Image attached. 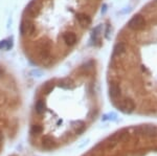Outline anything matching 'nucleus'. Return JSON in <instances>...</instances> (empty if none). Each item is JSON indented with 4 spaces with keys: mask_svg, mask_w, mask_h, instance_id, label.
<instances>
[{
    "mask_svg": "<svg viewBox=\"0 0 157 156\" xmlns=\"http://www.w3.org/2000/svg\"><path fill=\"white\" fill-rule=\"evenodd\" d=\"M128 25H129V29H133V31H141V29H144V27H145L146 21L143 16L136 15V16H134L133 18L129 21Z\"/></svg>",
    "mask_w": 157,
    "mask_h": 156,
    "instance_id": "f257e3e1",
    "label": "nucleus"
},
{
    "mask_svg": "<svg viewBox=\"0 0 157 156\" xmlns=\"http://www.w3.org/2000/svg\"><path fill=\"white\" fill-rule=\"evenodd\" d=\"M36 31V25L29 18H25L20 26V32L23 35H33Z\"/></svg>",
    "mask_w": 157,
    "mask_h": 156,
    "instance_id": "f03ea898",
    "label": "nucleus"
},
{
    "mask_svg": "<svg viewBox=\"0 0 157 156\" xmlns=\"http://www.w3.org/2000/svg\"><path fill=\"white\" fill-rule=\"evenodd\" d=\"M118 108L125 113H130L132 112L135 108V104H134L133 101H131L130 99H125L121 100L118 104Z\"/></svg>",
    "mask_w": 157,
    "mask_h": 156,
    "instance_id": "7ed1b4c3",
    "label": "nucleus"
},
{
    "mask_svg": "<svg viewBox=\"0 0 157 156\" xmlns=\"http://www.w3.org/2000/svg\"><path fill=\"white\" fill-rule=\"evenodd\" d=\"M78 38L75 36V34L73 32H65L63 34V42L67 45V46H72L77 43Z\"/></svg>",
    "mask_w": 157,
    "mask_h": 156,
    "instance_id": "20e7f679",
    "label": "nucleus"
},
{
    "mask_svg": "<svg viewBox=\"0 0 157 156\" xmlns=\"http://www.w3.org/2000/svg\"><path fill=\"white\" fill-rule=\"evenodd\" d=\"M78 21L82 26H88L91 23V18L88 15H86L85 13H80L78 15Z\"/></svg>",
    "mask_w": 157,
    "mask_h": 156,
    "instance_id": "39448f33",
    "label": "nucleus"
},
{
    "mask_svg": "<svg viewBox=\"0 0 157 156\" xmlns=\"http://www.w3.org/2000/svg\"><path fill=\"white\" fill-rule=\"evenodd\" d=\"M125 52H126V45L124 43H117L116 46L114 47V50H113L112 58L114 59L115 57H120L123 54H125Z\"/></svg>",
    "mask_w": 157,
    "mask_h": 156,
    "instance_id": "423d86ee",
    "label": "nucleus"
},
{
    "mask_svg": "<svg viewBox=\"0 0 157 156\" xmlns=\"http://www.w3.org/2000/svg\"><path fill=\"white\" fill-rule=\"evenodd\" d=\"M109 92H110V97H112V99H116L117 97H120L121 88L118 86V84L112 83V84L110 85V88H109Z\"/></svg>",
    "mask_w": 157,
    "mask_h": 156,
    "instance_id": "0eeeda50",
    "label": "nucleus"
},
{
    "mask_svg": "<svg viewBox=\"0 0 157 156\" xmlns=\"http://www.w3.org/2000/svg\"><path fill=\"white\" fill-rule=\"evenodd\" d=\"M143 134L146 135H157V128L152 127V126H146V127L141 128Z\"/></svg>",
    "mask_w": 157,
    "mask_h": 156,
    "instance_id": "6e6552de",
    "label": "nucleus"
},
{
    "mask_svg": "<svg viewBox=\"0 0 157 156\" xmlns=\"http://www.w3.org/2000/svg\"><path fill=\"white\" fill-rule=\"evenodd\" d=\"M43 147L47 150H50L55 147V142L50 137H45L43 139Z\"/></svg>",
    "mask_w": 157,
    "mask_h": 156,
    "instance_id": "1a4fd4ad",
    "label": "nucleus"
},
{
    "mask_svg": "<svg viewBox=\"0 0 157 156\" xmlns=\"http://www.w3.org/2000/svg\"><path fill=\"white\" fill-rule=\"evenodd\" d=\"M44 107H45L44 102H43L42 100L38 101L37 104H36V110H37V112L39 113V114H41V113L44 112Z\"/></svg>",
    "mask_w": 157,
    "mask_h": 156,
    "instance_id": "9d476101",
    "label": "nucleus"
},
{
    "mask_svg": "<svg viewBox=\"0 0 157 156\" xmlns=\"http://www.w3.org/2000/svg\"><path fill=\"white\" fill-rule=\"evenodd\" d=\"M42 132V127L39 125H34L32 126V133L33 134H39Z\"/></svg>",
    "mask_w": 157,
    "mask_h": 156,
    "instance_id": "9b49d317",
    "label": "nucleus"
},
{
    "mask_svg": "<svg viewBox=\"0 0 157 156\" xmlns=\"http://www.w3.org/2000/svg\"><path fill=\"white\" fill-rule=\"evenodd\" d=\"M6 45H7V41L0 42V49H6Z\"/></svg>",
    "mask_w": 157,
    "mask_h": 156,
    "instance_id": "f8f14e48",
    "label": "nucleus"
},
{
    "mask_svg": "<svg viewBox=\"0 0 157 156\" xmlns=\"http://www.w3.org/2000/svg\"><path fill=\"white\" fill-rule=\"evenodd\" d=\"M2 140H3V136H2V134H1V132H0V145H1V143H2Z\"/></svg>",
    "mask_w": 157,
    "mask_h": 156,
    "instance_id": "ddd939ff",
    "label": "nucleus"
},
{
    "mask_svg": "<svg viewBox=\"0 0 157 156\" xmlns=\"http://www.w3.org/2000/svg\"><path fill=\"white\" fill-rule=\"evenodd\" d=\"M1 74H2V70H1V68H0V75H1Z\"/></svg>",
    "mask_w": 157,
    "mask_h": 156,
    "instance_id": "4468645a",
    "label": "nucleus"
}]
</instances>
